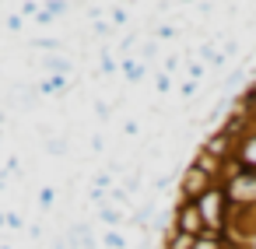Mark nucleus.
<instances>
[{
	"label": "nucleus",
	"instance_id": "1",
	"mask_svg": "<svg viewBox=\"0 0 256 249\" xmlns=\"http://www.w3.org/2000/svg\"><path fill=\"white\" fill-rule=\"evenodd\" d=\"M196 210H200V218H204V228H207L210 235H221V238H224V232H228V218H232V207H228V193H224V186H210V190L196 200Z\"/></svg>",
	"mask_w": 256,
	"mask_h": 249
},
{
	"label": "nucleus",
	"instance_id": "2",
	"mask_svg": "<svg viewBox=\"0 0 256 249\" xmlns=\"http://www.w3.org/2000/svg\"><path fill=\"white\" fill-rule=\"evenodd\" d=\"M210 186H218V182H214V179H210V176H207L204 168H196L193 162H190V165H186V168H182V172L176 176V190H179V200H193V204H196V200H200V196H204V193H207Z\"/></svg>",
	"mask_w": 256,
	"mask_h": 249
},
{
	"label": "nucleus",
	"instance_id": "3",
	"mask_svg": "<svg viewBox=\"0 0 256 249\" xmlns=\"http://www.w3.org/2000/svg\"><path fill=\"white\" fill-rule=\"evenodd\" d=\"M224 193H228V207L232 210H252L256 207V172L246 168L235 182L224 186Z\"/></svg>",
	"mask_w": 256,
	"mask_h": 249
},
{
	"label": "nucleus",
	"instance_id": "4",
	"mask_svg": "<svg viewBox=\"0 0 256 249\" xmlns=\"http://www.w3.org/2000/svg\"><path fill=\"white\" fill-rule=\"evenodd\" d=\"M176 232H186V235H193V238H200L207 228H204V218H200V210H196V204L193 200H179L176 204Z\"/></svg>",
	"mask_w": 256,
	"mask_h": 249
},
{
	"label": "nucleus",
	"instance_id": "5",
	"mask_svg": "<svg viewBox=\"0 0 256 249\" xmlns=\"http://www.w3.org/2000/svg\"><path fill=\"white\" fill-rule=\"evenodd\" d=\"M235 154L242 158V165H246L249 172H256V126H249L246 137L235 140Z\"/></svg>",
	"mask_w": 256,
	"mask_h": 249
},
{
	"label": "nucleus",
	"instance_id": "6",
	"mask_svg": "<svg viewBox=\"0 0 256 249\" xmlns=\"http://www.w3.org/2000/svg\"><path fill=\"white\" fill-rule=\"evenodd\" d=\"M42 70H46V78H70L74 74V60L64 56V53H53V56L42 60Z\"/></svg>",
	"mask_w": 256,
	"mask_h": 249
},
{
	"label": "nucleus",
	"instance_id": "7",
	"mask_svg": "<svg viewBox=\"0 0 256 249\" xmlns=\"http://www.w3.org/2000/svg\"><path fill=\"white\" fill-rule=\"evenodd\" d=\"M36 92L39 95H50V98H64L70 92V78H42Z\"/></svg>",
	"mask_w": 256,
	"mask_h": 249
},
{
	"label": "nucleus",
	"instance_id": "8",
	"mask_svg": "<svg viewBox=\"0 0 256 249\" xmlns=\"http://www.w3.org/2000/svg\"><path fill=\"white\" fill-rule=\"evenodd\" d=\"M120 74H123L126 81H144V78H148V64H140V60H134V56H123V60H120Z\"/></svg>",
	"mask_w": 256,
	"mask_h": 249
},
{
	"label": "nucleus",
	"instance_id": "9",
	"mask_svg": "<svg viewBox=\"0 0 256 249\" xmlns=\"http://www.w3.org/2000/svg\"><path fill=\"white\" fill-rule=\"evenodd\" d=\"M42 151H46V158H67L70 154V137H64V134L60 137H50Z\"/></svg>",
	"mask_w": 256,
	"mask_h": 249
},
{
	"label": "nucleus",
	"instance_id": "10",
	"mask_svg": "<svg viewBox=\"0 0 256 249\" xmlns=\"http://www.w3.org/2000/svg\"><path fill=\"white\" fill-rule=\"evenodd\" d=\"M98 218H102L106 228H116V232H120V224H126V214H123L120 207H109V204L98 207Z\"/></svg>",
	"mask_w": 256,
	"mask_h": 249
},
{
	"label": "nucleus",
	"instance_id": "11",
	"mask_svg": "<svg viewBox=\"0 0 256 249\" xmlns=\"http://www.w3.org/2000/svg\"><path fill=\"white\" fill-rule=\"evenodd\" d=\"M193 242H196L193 235H186V232H176V228H172V232L162 238V249H193Z\"/></svg>",
	"mask_w": 256,
	"mask_h": 249
},
{
	"label": "nucleus",
	"instance_id": "12",
	"mask_svg": "<svg viewBox=\"0 0 256 249\" xmlns=\"http://www.w3.org/2000/svg\"><path fill=\"white\" fill-rule=\"evenodd\" d=\"M32 50H42V53H64V39H32Z\"/></svg>",
	"mask_w": 256,
	"mask_h": 249
},
{
	"label": "nucleus",
	"instance_id": "13",
	"mask_svg": "<svg viewBox=\"0 0 256 249\" xmlns=\"http://www.w3.org/2000/svg\"><path fill=\"white\" fill-rule=\"evenodd\" d=\"M102 246H106V249H126V238H123L116 228H106V232H102Z\"/></svg>",
	"mask_w": 256,
	"mask_h": 249
},
{
	"label": "nucleus",
	"instance_id": "14",
	"mask_svg": "<svg viewBox=\"0 0 256 249\" xmlns=\"http://www.w3.org/2000/svg\"><path fill=\"white\" fill-rule=\"evenodd\" d=\"M193 249H224V238H221V235H210V232H204V235L193 242Z\"/></svg>",
	"mask_w": 256,
	"mask_h": 249
},
{
	"label": "nucleus",
	"instance_id": "15",
	"mask_svg": "<svg viewBox=\"0 0 256 249\" xmlns=\"http://www.w3.org/2000/svg\"><path fill=\"white\" fill-rule=\"evenodd\" d=\"M179 39V28L176 25H158L154 28V42H176Z\"/></svg>",
	"mask_w": 256,
	"mask_h": 249
},
{
	"label": "nucleus",
	"instance_id": "16",
	"mask_svg": "<svg viewBox=\"0 0 256 249\" xmlns=\"http://www.w3.org/2000/svg\"><path fill=\"white\" fill-rule=\"evenodd\" d=\"M42 11V4H36V0H25V4H18V14L22 22H36V14Z\"/></svg>",
	"mask_w": 256,
	"mask_h": 249
},
{
	"label": "nucleus",
	"instance_id": "17",
	"mask_svg": "<svg viewBox=\"0 0 256 249\" xmlns=\"http://www.w3.org/2000/svg\"><path fill=\"white\" fill-rule=\"evenodd\" d=\"M98 74H120V60H116L109 50H102V67H98Z\"/></svg>",
	"mask_w": 256,
	"mask_h": 249
},
{
	"label": "nucleus",
	"instance_id": "18",
	"mask_svg": "<svg viewBox=\"0 0 256 249\" xmlns=\"http://www.w3.org/2000/svg\"><path fill=\"white\" fill-rule=\"evenodd\" d=\"M204 78H207V67H204V64H196V60H193V64H190V67H186V81H193V84H200V81H204Z\"/></svg>",
	"mask_w": 256,
	"mask_h": 249
},
{
	"label": "nucleus",
	"instance_id": "19",
	"mask_svg": "<svg viewBox=\"0 0 256 249\" xmlns=\"http://www.w3.org/2000/svg\"><path fill=\"white\" fill-rule=\"evenodd\" d=\"M67 8H70V4H60V0H50V4H42V11H46L53 22H56V18H64V14H67Z\"/></svg>",
	"mask_w": 256,
	"mask_h": 249
},
{
	"label": "nucleus",
	"instance_id": "20",
	"mask_svg": "<svg viewBox=\"0 0 256 249\" xmlns=\"http://www.w3.org/2000/svg\"><path fill=\"white\" fill-rule=\"evenodd\" d=\"M154 56H158V42H154V39L140 42V64H148V60H154Z\"/></svg>",
	"mask_w": 256,
	"mask_h": 249
},
{
	"label": "nucleus",
	"instance_id": "21",
	"mask_svg": "<svg viewBox=\"0 0 256 249\" xmlns=\"http://www.w3.org/2000/svg\"><path fill=\"white\" fill-rule=\"evenodd\" d=\"M176 70H179V56H176V53H168V56L162 60V74H165V78H172Z\"/></svg>",
	"mask_w": 256,
	"mask_h": 249
},
{
	"label": "nucleus",
	"instance_id": "22",
	"mask_svg": "<svg viewBox=\"0 0 256 249\" xmlns=\"http://www.w3.org/2000/svg\"><path fill=\"white\" fill-rule=\"evenodd\" d=\"M53 200H56V190H53V186L39 190V207H42V210H50V207H53Z\"/></svg>",
	"mask_w": 256,
	"mask_h": 249
},
{
	"label": "nucleus",
	"instance_id": "23",
	"mask_svg": "<svg viewBox=\"0 0 256 249\" xmlns=\"http://www.w3.org/2000/svg\"><path fill=\"white\" fill-rule=\"evenodd\" d=\"M126 18H130V14H126L123 8H112V11H109V25H126Z\"/></svg>",
	"mask_w": 256,
	"mask_h": 249
},
{
	"label": "nucleus",
	"instance_id": "24",
	"mask_svg": "<svg viewBox=\"0 0 256 249\" xmlns=\"http://www.w3.org/2000/svg\"><path fill=\"white\" fill-rule=\"evenodd\" d=\"M4 25H8L11 32H22V28H25V22H22V14H8V18H4Z\"/></svg>",
	"mask_w": 256,
	"mask_h": 249
},
{
	"label": "nucleus",
	"instance_id": "25",
	"mask_svg": "<svg viewBox=\"0 0 256 249\" xmlns=\"http://www.w3.org/2000/svg\"><path fill=\"white\" fill-rule=\"evenodd\" d=\"M179 95H182L186 102H193V98H196V84H193V81H182V92H179Z\"/></svg>",
	"mask_w": 256,
	"mask_h": 249
},
{
	"label": "nucleus",
	"instance_id": "26",
	"mask_svg": "<svg viewBox=\"0 0 256 249\" xmlns=\"http://www.w3.org/2000/svg\"><path fill=\"white\" fill-rule=\"evenodd\" d=\"M8 228H25V224H22V218H18L14 210H8Z\"/></svg>",
	"mask_w": 256,
	"mask_h": 249
},
{
	"label": "nucleus",
	"instance_id": "27",
	"mask_svg": "<svg viewBox=\"0 0 256 249\" xmlns=\"http://www.w3.org/2000/svg\"><path fill=\"white\" fill-rule=\"evenodd\" d=\"M95 112H98V116H102V120H109V116H112V109H109V106H106V102H98V106H95Z\"/></svg>",
	"mask_w": 256,
	"mask_h": 249
},
{
	"label": "nucleus",
	"instance_id": "28",
	"mask_svg": "<svg viewBox=\"0 0 256 249\" xmlns=\"http://www.w3.org/2000/svg\"><path fill=\"white\" fill-rule=\"evenodd\" d=\"M92 151H95V154H102V151H106V144H102V137H98V134L92 137Z\"/></svg>",
	"mask_w": 256,
	"mask_h": 249
},
{
	"label": "nucleus",
	"instance_id": "29",
	"mask_svg": "<svg viewBox=\"0 0 256 249\" xmlns=\"http://www.w3.org/2000/svg\"><path fill=\"white\" fill-rule=\"evenodd\" d=\"M36 25H53V18H50L46 11H39V14H36Z\"/></svg>",
	"mask_w": 256,
	"mask_h": 249
},
{
	"label": "nucleus",
	"instance_id": "30",
	"mask_svg": "<svg viewBox=\"0 0 256 249\" xmlns=\"http://www.w3.org/2000/svg\"><path fill=\"white\" fill-rule=\"evenodd\" d=\"M158 92H162V95L168 92V78H165V74H158Z\"/></svg>",
	"mask_w": 256,
	"mask_h": 249
},
{
	"label": "nucleus",
	"instance_id": "31",
	"mask_svg": "<svg viewBox=\"0 0 256 249\" xmlns=\"http://www.w3.org/2000/svg\"><path fill=\"white\" fill-rule=\"evenodd\" d=\"M242 249H256V235H252V238H249V242H246Z\"/></svg>",
	"mask_w": 256,
	"mask_h": 249
},
{
	"label": "nucleus",
	"instance_id": "32",
	"mask_svg": "<svg viewBox=\"0 0 256 249\" xmlns=\"http://www.w3.org/2000/svg\"><path fill=\"white\" fill-rule=\"evenodd\" d=\"M8 123V109H0V126H4Z\"/></svg>",
	"mask_w": 256,
	"mask_h": 249
},
{
	"label": "nucleus",
	"instance_id": "33",
	"mask_svg": "<svg viewBox=\"0 0 256 249\" xmlns=\"http://www.w3.org/2000/svg\"><path fill=\"white\" fill-rule=\"evenodd\" d=\"M0 249H14V246H8V242H0Z\"/></svg>",
	"mask_w": 256,
	"mask_h": 249
},
{
	"label": "nucleus",
	"instance_id": "34",
	"mask_svg": "<svg viewBox=\"0 0 256 249\" xmlns=\"http://www.w3.org/2000/svg\"><path fill=\"white\" fill-rule=\"evenodd\" d=\"M0 140H4V137H0Z\"/></svg>",
	"mask_w": 256,
	"mask_h": 249
}]
</instances>
